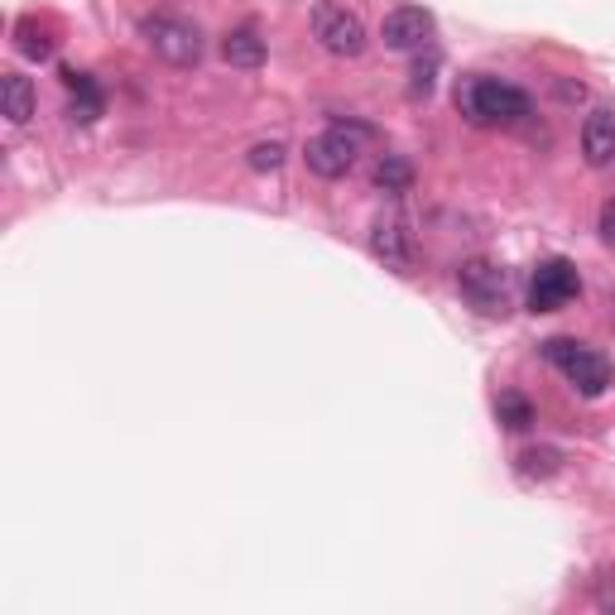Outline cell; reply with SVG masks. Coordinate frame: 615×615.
<instances>
[{
  "mask_svg": "<svg viewBox=\"0 0 615 615\" xmlns=\"http://www.w3.org/2000/svg\"><path fill=\"white\" fill-rule=\"evenodd\" d=\"M457 111L471 126H519L534 111V101H529V91L500 82V77H467L457 87Z\"/></svg>",
  "mask_w": 615,
  "mask_h": 615,
  "instance_id": "obj_1",
  "label": "cell"
},
{
  "mask_svg": "<svg viewBox=\"0 0 615 615\" xmlns=\"http://www.w3.org/2000/svg\"><path fill=\"white\" fill-rule=\"evenodd\" d=\"M544 361H548L567 384H573L577 394H587V399L606 394V390H611V380H615L611 361L602 357V351L582 346L577 336H548V342H544Z\"/></svg>",
  "mask_w": 615,
  "mask_h": 615,
  "instance_id": "obj_2",
  "label": "cell"
},
{
  "mask_svg": "<svg viewBox=\"0 0 615 615\" xmlns=\"http://www.w3.org/2000/svg\"><path fill=\"white\" fill-rule=\"evenodd\" d=\"M371 135H375L371 126H346V120H336L332 130H322V135H313V140L303 145L308 174H318V178H342V174H351L361 140H371Z\"/></svg>",
  "mask_w": 615,
  "mask_h": 615,
  "instance_id": "obj_3",
  "label": "cell"
},
{
  "mask_svg": "<svg viewBox=\"0 0 615 615\" xmlns=\"http://www.w3.org/2000/svg\"><path fill=\"white\" fill-rule=\"evenodd\" d=\"M457 289L476 313H490V318H505L510 303H515L510 274H505L500 265H490V260H467V265L457 270Z\"/></svg>",
  "mask_w": 615,
  "mask_h": 615,
  "instance_id": "obj_4",
  "label": "cell"
},
{
  "mask_svg": "<svg viewBox=\"0 0 615 615\" xmlns=\"http://www.w3.org/2000/svg\"><path fill=\"white\" fill-rule=\"evenodd\" d=\"M140 35L154 53L164 58V64H174V68H193V64H203V29L188 25V20H178V14H154V20L140 25Z\"/></svg>",
  "mask_w": 615,
  "mask_h": 615,
  "instance_id": "obj_5",
  "label": "cell"
},
{
  "mask_svg": "<svg viewBox=\"0 0 615 615\" xmlns=\"http://www.w3.org/2000/svg\"><path fill=\"white\" fill-rule=\"evenodd\" d=\"M313 39L336 58H357L365 49V25L357 10L336 6V0H318L313 6Z\"/></svg>",
  "mask_w": 615,
  "mask_h": 615,
  "instance_id": "obj_6",
  "label": "cell"
},
{
  "mask_svg": "<svg viewBox=\"0 0 615 615\" xmlns=\"http://www.w3.org/2000/svg\"><path fill=\"white\" fill-rule=\"evenodd\" d=\"M577 289H582V280H577V265L573 260H544V265L534 270V280H529V308L534 313H558V308H567L577 299Z\"/></svg>",
  "mask_w": 615,
  "mask_h": 615,
  "instance_id": "obj_7",
  "label": "cell"
},
{
  "mask_svg": "<svg viewBox=\"0 0 615 615\" xmlns=\"http://www.w3.org/2000/svg\"><path fill=\"white\" fill-rule=\"evenodd\" d=\"M371 255L380 260L384 270L409 274L413 270V231L399 212H384V217L371 226Z\"/></svg>",
  "mask_w": 615,
  "mask_h": 615,
  "instance_id": "obj_8",
  "label": "cell"
},
{
  "mask_svg": "<svg viewBox=\"0 0 615 615\" xmlns=\"http://www.w3.org/2000/svg\"><path fill=\"white\" fill-rule=\"evenodd\" d=\"M380 39H384V49H394V53L423 49V43L433 39V14L423 6H394L380 25Z\"/></svg>",
  "mask_w": 615,
  "mask_h": 615,
  "instance_id": "obj_9",
  "label": "cell"
},
{
  "mask_svg": "<svg viewBox=\"0 0 615 615\" xmlns=\"http://www.w3.org/2000/svg\"><path fill=\"white\" fill-rule=\"evenodd\" d=\"M582 159L592 168H606L615 159V111L611 106H592L582 120Z\"/></svg>",
  "mask_w": 615,
  "mask_h": 615,
  "instance_id": "obj_10",
  "label": "cell"
},
{
  "mask_svg": "<svg viewBox=\"0 0 615 615\" xmlns=\"http://www.w3.org/2000/svg\"><path fill=\"white\" fill-rule=\"evenodd\" d=\"M0 106H6V120L10 126H25L35 116V82L25 72H6L0 77Z\"/></svg>",
  "mask_w": 615,
  "mask_h": 615,
  "instance_id": "obj_11",
  "label": "cell"
},
{
  "mask_svg": "<svg viewBox=\"0 0 615 615\" xmlns=\"http://www.w3.org/2000/svg\"><path fill=\"white\" fill-rule=\"evenodd\" d=\"M64 82H68V91H72V101H68V116L77 120V126H91V120L101 116V91H97V82H91L87 72H64Z\"/></svg>",
  "mask_w": 615,
  "mask_h": 615,
  "instance_id": "obj_12",
  "label": "cell"
},
{
  "mask_svg": "<svg viewBox=\"0 0 615 615\" xmlns=\"http://www.w3.org/2000/svg\"><path fill=\"white\" fill-rule=\"evenodd\" d=\"M222 58L231 68H260V64H265V39H260L251 25L231 29V35L222 39Z\"/></svg>",
  "mask_w": 615,
  "mask_h": 615,
  "instance_id": "obj_13",
  "label": "cell"
},
{
  "mask_svg": "<svg viewBox=\"0 0 615 615\" xmlns=\"http://www.w3.org/2000/svg\"><path fill=\"white\" fill-rule=\"evenodd\" d=\"M375 188L380 193H390V197H404L413 188V168L404 154H380V164H375Z\"/></svg>",
  "mask_w": 615,
  "mask_h": 615,
  "instance_id": "obj_14",
  "label": "cell"
},
{
  "mask_svg": "<svg viewBox=\"0 0 615 615\" xmlns=\"http://www.w3.org/2000/svg\"><path fill=\"white\" fill-rule=\"evenodd\" d=\"M515 467H519V476H529V481H534V476L544 481V476H553L563 467V452L558 448H525L515 457Z\"/></svg>",
  "mask_w": 615,
  "mask_h": 615,
  "instance_id": "obj_15",
  "label": "cell"
},
{
  "mask_svg": "<svg viewBox=\"0 0 615 615\" xmlns=\"http://www.w3.org/2000/svg\"><path fill=\"white\" fill-rule=\"evenodd\" d=\"M496 419L505 423V428H510V433H525V428L534 423V404H529V399L525 394H500V404H496Z\"/></svg>",
  "mask_w": 615,
  "mask_h": 615,
  "instance_id": "obj_16",
  "label": "cell"
},
{
  "mask_svg": "<svg viewBox=\"0 0 615 615\" xmlns=\"http://www.w3.org/2000/svg\"><path fill=\"white\" fill-rule=\"evenodd\" d=\"M14 43H20V53H25V58H39V64H43V58H53V39L43 35V29H39L35 20H25L20 29H14Z\"/></svg>",
  "mask_w": 615,
  "mask_h": 615,
  "instance_id": "obj_17",
  "label": "cell"
},
{
  "mask_svg": "<svg viewBox=\"0 0 615 615\" xmlns=\"http://www.w3.org/2000/svg\"><path fill=\"white\" fill-rule=\"evenodd\" d=\"M245 164H251L255 174H274V168L284 164V145H280V140H265V145H255L251 154H245Z\"/></svg>",
  "mask_w": 615,
  "mask_h": 615,
  "instance_id": "obj_18",
  "label": "cell"
},
{
  "mask_svg": "<svg viewBox=\"0 0 615 615\" xmlns=\"http://www.w3.org/2000/svg\"><path fill=\"white\" fill-rule=\"evenodd\" d=\"M433 68H438V58H428V64L413 68V91H428V87H433Z\"/></svg>",
  "mask_w": 615,
  "mask_h": 615,
  "instance_id": "obj_19",
  "label": "cell"
},
{
  "mask_svg": "<svg viewBox=\"0 0 615 615\" xmlns=\"http://www.w3.org/2000/svg\"><path fill=\"white\" fill-rule=\"evenodd\" d=\"M602 236L615 245V197H611V203L602 207Z\"/></svg>",
  "mask_w": 615,
  "mask_h": 615,
  "instance_id": "obj_20",
  "label": "cell"
}]
</instances>
